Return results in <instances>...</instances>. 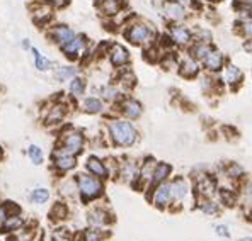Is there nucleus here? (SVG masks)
<instances>
[{
	"label": "nucleus",
	"mask_w": 252,
	"mask_h": 241,
	"mask_svg": "<svg viewBox=\"0 0 252 241\" xmlns=\"http://www.w3.org/2000/svg\"><path fill=\"white\" fill-rule=\"evenodd\" d=\"M107 134L114 146L129 148L138 141V131L128 119H111L107 122Z\"/></svg>",
	"instance_id": "obj_1"
},
{
	"label": "nucleus",
	"mask_w": 252,
	"mask_h": 241,
	"mask_svg": "<svg viewBox=\"0 0 252 241\" xmlns=\"http://www.w3.org/2000/svg\"><path fill=\"white\" fill-rule=\"evenodd\" d=\"M75 180H77V188H79V199L82 204L95 202L104 195L106 192L104 180L97 179V177L91 175L87 172L75 175Z\"/></svg>",
	"instance_id": "obj_2"
},
{
	"label": "nucleus",
	"mask_w": 252,
	"mask_h": 241,
	"mask_svg": "<svg viewBox=\"0 0 252 241\" xmlns=\"http://www.w3.org/2000/svg\"><path fill=\"white\" fill-rule=\"evenodd\" d=\"M170 185V209H179L184 206V201L191 194V184L188 182L186 177H174L169 180Z\"/></svg>",
	"instance_id": "obj_3"
},
{
	"label": "nucleus",
	"mask_w": 252,
	"mask_h": 241,
	"mask_svg": "<svg viewBox=\"0 0 252 241\" xmlns=\"http://www.w3.org/2000/svg\"><path fill=\"white\" fill-rule=\"evenodd\" d=\"M85 222L89 228L107 229L114 222V216L104 206H92L85 214Z\"/></svg>",
	"instance_id": "obj_4"
},
{
	"label": "nucleus",
	"mask_w": 252,
	"mask_h": 241,
	"mask_svg": "<svg viewBox=\"0 0 252 241\" xmlns=\"http://www.w3.org/2000/svg\"><path fill=\"white\" fill-rule=\"evenodd\" d=\"M125 36L129 43L136 44V46H145V44H150L155 38L152 27H148V26L143 24V22H135V24L128 26Z\"/></svg>",
	"instance_id": "obj_5"
},
{
	"label": "nucleus",
	"mask_w": 252,
	"mask_h": 241,
	"mask_svg": "<svg viewBox=\"0 0 252 241\" xmlns=\"http://www.w3.org/2000/svg\"><path fill=\"white\" fill-rule=\"evenodd\" d=\"M51 165L57 173H68L77 166V157L63 150L62 146H57L51 153Z\"/></svg>",
	"instance_id": "obj_6"
},
{
	"label": "nucleus",
	"mask_w": 252,
	"mask_h": 241,
	"mask_svg": "<svg viewBox=\"0 0 252 241\" xmlns=\"http://www.w3.org/2000/svg\"><path fill=\"white\" fill-rule=\"evenodd\" d=\"M58 146H62L63 150H66L68 153L79 157L85 148V136L80 131H75V129H70V131L63 133L60 136V141H58Z\"/></svg>",
	"instance_id": "obj_7"
},
{
	"label": "nucleus",
	"mask_w": 252,
	"mask_h": 241,
	"mask_svg": "<svg viewBox=\"0 0 252 241\" xmlns=\"http://www.w3.org/2000/svg\"><path fill=\"white\" fill-rule=\"evenodd\" d=\"M147 197L148 201L152 202V206L157 207L158 211H167L170 209V185H169V180L164 182V184L157 185V187L150 188L147 192Z\"/></svg>",
	"instance_id": "obj_8"
},
{
	"label": "nucleus",
	"mask_w": 252,
	"mask_h": 241,
	"mask_svg": "<svg viewBox=\"0 0 252 241\" xmlns=\"http://www.w3.org/2000/svg\"><path fill=\"white\" fill-rule=\"evenodd\" d=\"M192 188H194L196 199H213L218 192V182L213 175L205 173L194 180Z\"/></svg>",
	"instance_id": "obj_9"
},
{
	"label": "nucleus",
	"mask_w": 252,
	"mask_h": 241,
	"mask_svg": "<svg viewBox=\"0 0 252 241\" xmlns=\"http://www.w3.org/2000/svg\"><path fill=\"white\" fill-rule=\"evenodd\" d=\"M118 107H120V114L128 121L140 119V117H142V114H143L142 104L136 101V99H131V97L121 99L120 104H118Z\"/></svg>",
	"instance_id": "obj_10"
},
{
	"label": "nucleus",
	"mask_w": 252,
	"mask_h": 241,
	"mask_svg": "<svg viewBox=\"0 0 252 241\" xmlns=\"http://www.w3.org/2000/svg\"><path fill=\"white\" fill-rule=\"evenodd\" d=\"M203 66H205V70L208 73H220L221 70H223V66L227 65V58H225V54L221 53L220 50H211L208 54H206L205 58H203Z\"/></svg>",
	"instance_id": "obj_11"
},
{
	"label": "nucleus",
	"mask_w": 252,
	"mask_h": 241,
	"mask_svg": "<svg viewBox=\"0 0 252 241\" xmlns=\"http://www.w3.org/2000/svg\"><path fill=\"white\" fill-rule=\"evenodd\" d=\"M169 38L174 44H177V46H189V44L194 43V39H192V32L183 24L170 26Z\"/></svg>",
	"instance_id": "obj_12"
},
{
	"label": "nucleus",
	"mask_w": 252,
	"mask_h": 241,
	"mask_svg": "<svg viewBox=\"0 0 252 241\" xmlns=\"http://www.w3.org/2000/svg\"><path fill=\"white\" fill-rule=\"evenodd\" d=\"M170 175H172V165H169V163H165V161H157V165H155V168H154V173H152L150 185H148L147 192L150 190V188L167 182L170 179Z\"/></svg>",
	"instance_id": "obj_13"
},
{
	"label": "nucleus",
	"mask_w": 252,
	"mask_h": 241,
	"mask_svg": "<svg viewBox=\"0 0 252 241\" xmlns=\"http://www.w3.org/2000/svg\"><path fill=\"white\" fill-rule=\"evenodd\" d=\"M177 70H179V75L184 77V79H196L199 75V72H201V65L191 54H188L186 58H183L177 63Z\"/></svg>",
	"instance_id": "obj_14"
},
{
	"label": "nucleus",
	"mask_w": 252,
	"mask_h": 241,
	"mask_svg": "<svg viewBox=\"0 0 252 241\" xmlns=\"http://www.w3.org/2000/svg\"><path fill=\"white\" fill-rule=\"evenodd\" d=\"M85 172L91 173V175L97 177L101 180H107L109 179V170H107V165L104 160L97 157H89L87 161H85Z\"/></svg>",
	"instance_id": "obj_15"
},
{
	"label": "nucleus",
	"mask_w": 252,
	"mask_h": 241,
	"mask_svg": "<svg viewBox=\"0 0 252 241\" xmlns=\"http://www.w3.org/2000/svg\"><path fill=\"white\" fill-rule=\"evenodd\" d=\"M58 195H60L62 201H65V202L79 199V188H77L75 177H72V179H63L60 184H58Z\"/></svg>",
	"instance_id": "obj_16"
},
{
	"label": "nucleus",
	"mask_w": 252,
	"mask_h": 241,
	"mask_svg": "<svg viewBox=\"0 0 252 241\" xmlns=\"http://www.w3.org/2000/svg\"><path fill=\"white\" fill-rule=\"evenodd\" d=\"M138 172H140V165L131 160L120 163V166H118V175H120V179L131 185H135L136 179H138Z\"/></svg>",
	"instance_id": "obj_17"
},
{
	"label": "nucleus",
	"mask_w": 252,
	"mask_h": 241,
	"mask_svg": "<svg viewBox=\"0 0 252 241\" xmlns=\"http://www.w3.org/2000/svg\"><path fill=\"white\" fill-rule=\"evenodd\" d=\"M164 16L167 17L170 22H183L188 17V9H184L183 5L172 2V0H165L164 2Z\"/></svg>",
	"instance_id": "obj_18"
},
{
	"label": "nucleus",
	"mask_w": 252,
	"mask_h": 241,
	"mask_svg": "<svg viewBox=\"0 0 252 241\" xmlns=\"http://www.w3.org/2000/svg\"><path fill=\"white\" fill-rule=\"evenodd\" d=\"M107 53H109V61L114 68H123V66L128 65L129 53L125 46H121V44H111Z\"/></svg>",
	"instance_id": "obj_19"
},
{
	"label": "nucleus",
	"mask_w": 252,
	"mask_h": 241,
	"mask_svg": "<svg viewBox=\"0 0 252 241\" xmlns=\"http://www.w3.org/2000/svg\"><path fill=\"white\" fill-rule=\"evenodd\" d=\"M221 83L228 85V87H237V85L242 81V70L239 68L237 65H233V63H228V65L223 66V70H221Z\"/></svg>",
	"instance_id": "obj_20"
},
{
	"label": "nucleus",
	"mask_w": 252,
	"mask_h": 241,
	"mask_svg": "<svg viewBox=\"0 0 252 241\" xmlns=\"http://www.w3.org/2000/svg\"><path fill=\"white\" fill-rule=\"evenodd\" d=\"M50 221L53 222V224H63L66 219L70 217V206H68V202H65V201H58V202H55L53 206H51V209H50Z\"/></svg>",
	"instance_id": "obj_21"
},
{
	"label": "nucleus",
	"mask_w": 252,
	"mask_h": 241,
	"mask_svg": "<svg viewBox=\"0 0 252 241\" xmlns=\"http://www.w3.org/2000/svg\"><path fill=\"white\" fill-rule=\"evenodd\" d=\"M28 224V221H26V217L22 216V213H14V214H9V217H7V221L3 222L2 229H0V233L2 235H12V233H17L19 229H22L24 226Z\"/></svg>",
	"instance_id": "obj_22"
},
{
	"label": "nucleus",
	"mask_w": 252,
	"mask_h": 241,
	"mask_svg": "<svg viewBox=\"0 0 252 241\" xmlns=\"http://www.w3.org/2000/svg\"><path fill=\"white\" fill-rule=\"evenodd\" d=\"M109 238L107 229H97V228H85L80 233H77L75 241H106Z\"/></svg>",
	"instance_id": "obj_23"
},
{
	"label": "nucleus",
	"mask_w": 252,
	"mask_h": 241,
	"mask_svg": "<svg viewBox=\"0 0 252 241\" xmlns=\"http://www.w3.org/2000/svg\"><path fill=\"white\" fill-rule=\"evenodd\" d=\"M123 0H97L95 2V7L99 9V12L109 17L118 16L121 12V9H123Z\"/></svg>",
	"instance_id": "obj_24"
},
{
	"label": "nucleus",
	"mask_w": 252,
	"mask_h": 241,
	"mask_svg": "<svg viewBox=\"0 0 252 241\" xmlns=\"http://www.w3.org/2000/svg\"><path fill=\"white\" fill-rule=\"evenodd\" d=\"M239 204H240L242 213L246 214L247 217H251L252 216V182H246V184L242 185Z\"/></svg>",
	"instance_id": "obj_25"
},
{
	"label": "nucleus",
	"mask_w": 252,
	"mask_h": 241,
	"mask_svg": "<svg viewBox=\"0 0 252 241\" xmlns=\"http://www.w3.org/2000/svg\"><path fill=\"white\" fill-rule=\"evenodd\" d=\"M198 209L201 211L205 216H210V217H218L221 214V204L215 201L213 199H198Z\"/></svg>",
	"instance_id": "obj_26"
},
{
	"label": "nucleus",
	"mask_w": 252,
	"mask_h": 241,
	"mask_svg": "<svg viewBox=\"0 0 252 241\" xmlns=\"http://www.w3.org/2000/svg\"><path fill=\"white\" fill-rule=\"evenodd\" d=\"M62 50H63V53H65L66 58H70V60H75V58L85 50V38H84V36H75V38L70 41L66 46H63Z\"/></svg>",
	"instance_id": "obj_27"
},
{
	"label": "nucleus",
	"mask_w": 252,
	"mask_h": 241,
	"mask_svg": "<svg viewBox=\"0 0 252 241\" xmlns=\"http://www.w3.org/2000/svg\"><path fill=\"white\" fill-rule=\"evenodd\" d=\"M51 241H75L77 240V233L73 229H70L68 226L58 224L53 228L50 235Z\"/></svg>",
	"instance_id": "obj_28"
},
{
	"label": "nucleus",
	"mask_w": 252,
	"mask_h": 241,
	"mask_svg": "<svg viewBox=\"0 0 252 241\" xmlns=\"http://www.w3.org/2000/svg\"><path fill=\"white\" fill-rule=\"evenodd\" d=\"M51 36H53L55 41H57L62 48L66 46L70 41L75 38V34H73V31L68 27V26H57V27L51 31Z\"/></svg>",
	"instance_id": "obj_29"
},
{
	"label": "nucleus",
	"mask_w": 252,
	"mask_h": 241,
	"mask_svg": "<svg viewBox=\"0 0 252 241\" xmlns=\"http://www.w3.org/2000/svg\"><path fill=\"white\" fill-rule=\"evenodd\" d=\"M50 197H51V194L46 187H34L28 195L29 202L36 204V206H43V204H46L48 201H50Z\"/></svg>",
	"instance_id": "obj_30"
},
{
	"label": "nucleus",
	"mask_w": 252,
	"mask_h": 241,
	"mask_svg": "<svg viewBox=\"0 0 252 241\" xmlns=\"http://www.w3.org/2000/svg\"><path fill=\"white\" fill-rule=\"evenodd\" d=\"M82 110L87 114H99L104 110V102L99 97H85L82 101Z\"/></svg>",
	"instance_id": "obj_31"
},
{
	"label": "nucleus",
	"mask_w": 252,
	"mask_h": 241,
	"mask_svg": "<svg viewBox=\"0 0 252 241\" xmlns=\"http://www.w3.org/2000/svg\"><path fill=\"white\" fill-rule=\"evenodd\" d=\"M217 194L225 207H233L239 202V194L233 188H218Z\"/></svg>",
	"instance_id": "obj_32"
},
{
	"label": "nucleus",
	"mask_w": 252,
	"mask_h": 241,
	"mask_svg": "<svg viewBox=\"0 0 252 241\" xmlns=\"http://www.w3.org/2000/svg\"><path fill=\"white\" fill-rule=\"evenodd\" d=\"M211 50H213L211 43H192L191 50H189V54H191L194 60L203 61V58H205Z\"/></svg>",
	"instance_id": "obj_33"
},
{
	"label": "nucleus",
	"mask_w": 252,
	"mask_h": 241,
	"mask_svg": "<svg viewBox=\"0 0 252 241\" xmlns=\"http://www.w3.org/2000/svg\"><path fill=\"white\" fill-rule=\"evenodd\" d=\"M65 107L63 106H53L50 109V112H48V116L44 117V124L46 126H53V124H58V122L63 121V117H65Z\"/></svg>",
	"instance_id": "obj_34"
},
{
	"label": "nucleus",
	"mask_w": 252,
	"mask_h": 241,
	"mask_svg": "<svg viewBox=\"0 0 252 241\" xmlns=\"http://www.w3.org/2000/svg\"><path fill=\"white\" fill-rule=\"evenodd\" d=\"M68 92H70V95L75 99L82 97L85 92V79H82V77H73L68 83Z\"/></svg>",
	"instance_id": "obj_35"
},
{
	"label": "nucleus",
	"mask_w": 252,
	"mask_h": 241,
	"mask_svg": "<svg viewBox=\"0 0 252 241\" xmlns=\"http://www.w3.org/2000/svg\"><path fill=\"white\" fill-rule=\"evenodd\" d=\"M101 95H102V99L107 102L121 101L120 88H118L116 85H104V87L101 88Z\"/></svg>",
	"instance_id": "obj_36"
},
{
	"label": "nucleus",
	"mask_w": 252,
	"mask_h": 241,
	"mask_svg": "<svg viewBox=\"0 0 252 241\" xmlns=\"http://www.w3.org/2000/svg\"><path fill=\"white\" fill-rule=\"evenodd\" d=\"M73 77H77V70L73 66H58L55 70V79L58 81H65V80H72Z\"/></svg>",
	"instance_id": "obj_37"
},
{
	"label": "nucleus",
	"mask_w": 252,
	"mask_h": 241,
	"mask_svg": "<svg viewBox=\"0 0 252 241\" xmlns=\"http://www.w3.org/2000/svg\"><path fill=\"white\" fill-rule=\"evenodd\" d=\"M28 157H29V160L32 161V165H41L43 163V158H44V155H43V148H39L38 144H29V148H28Z\"/></svg>",
	"instance_id": "obj_38"
},
{
	"label": "nucleus",
	"mask_w": 252,
	"mask_h": 241,
	"mask_svg": "<svg viewBox=\"0 0 252 241\" xmlns=\"http://www.w3.org/2000/svg\"><path fill=\"white\" fill-rule=\"evenodd\" d=\"M225 173H227V177L232 180H240L246 175V172H244V168L239 163H228V165L225 166Z\"/></svg>",
	"instance_id": "obj_39"
},
{
	"label": "nucleus",
	"mask_w": 252,
	"mask_h": 241,
	"mask_svg": "<svg viewBox=\"0 0 252 241\" xmlns=\"http://www.w3.org/2000/svg\"><path fill=\"white\" fill-rule=\"evenodd\" d=\"M32 54H34V61H36V68L41 70V72H46V70L51 68V61L48 58H44L43 54H39L38 50L32 48Z\"/></svg>",
	"instance_id": "obj_40"
},
{
	"label": "nucleus",
	"mask_w": 252,
	"mask_h": 241,
	"mask_svg": "<svg viewBox=\"0 0 252 241\" xmlns=\"http://www.w3.org/2000/svg\"><path fill=\"white\" fill-rule=\"evenodd\" d=\"M239 32H240V36H242V38L252 39V17L239 22Z\"/></svg>",
	"instance_id": "obj_41"
},
{
	"label": "nucleus",
	"mask_w": 252,
	"mask_h": 241,
	"mask_svg": "<svg viewBox=\"0 0 252 241\" xmlns=\"http://www.w3.org/2000/svg\"><path fill=\"white\" fill-rule=\"evenodd\" d=\"M120 83L123 85V87H126V88H131L133 85L136 83V80H135V75H133L131 72H125L123 75L120 77Z\"/></svg>",
	"instance_id": "obj_42"
},
{
	"label": "nucleus",
	"mask_w": 252,
	"mask_h": 241,
	"mask_svg": "<svg viewBox=\"0 0 252 241\" xmlns=\"http://www.w3.org/2000/svg\"><path fill=\"white\" fill-rule=\"evenodd\" d=\"M215 233H217V236H220V238H225V240L230 238V229H228L227 224H217L215 226Z\"/></svg>",
	"instance_id": "obj_43"
},
{
	"label": "nucleus",
	"mask_w": 252,
	"mask_h": 241,
	"mask_svg": "<svg viewBox=\"0 0 252 241\" xmlns=\"http://www.w3.org/2000/svg\"><path fill=\"white\" fill-rule=\"evenodd\" d=\"M10 211H9V204L7 202H0V229H2L3 222L7 221V217H9Z\"/></svg>",
	"instance_id": "obj_44"
},
{
	"label": "nucleus",
	"mask_w": 252,
	"mask_h": 241,
	"mask_svg": "<svg viewBox=\"0 0 252 241\" xmlns=\"http://www.w3.org/2000/svg\"><path fill=\"white\" fill-rule=\"evenodd\" d=\"M172 2L179 3V5H183L184 9H198V3L194 2V0H172Z\"/></svg>",
	"instance_id": "obj_45"
},
{
	"label": "nucleus",
	"mask_w": 252,
	"mask_h": 241,
	"mask_svg": "<svg viewBox=\"0 0 252 241\" xmlns=\"http://www.w3.org/2000/svg\"><path fill=\"white\" fill-rule=\"evenodd\" d=\"M48 2H50L51 5H55V7H63V5H66V2H68V0H48Z\"/></svg>",
	"instance_id": "obj_46"
},
{
	"label": "nucleus",
	"mask_w": 252,
	"mask_h": 241,
	"mask_svg": "<svg viewBox=\"0 0 252 241\" xmlns=\"http://www.w3.org/2000/svg\"><path fill=\"white\" fill-rule=\"evenodd\" d=\"M244 50H246L249 54H252V39H246V41H244Z\"/></svg>",
	"instance_id": "obj_47"
},
{
	"label": "nucleus",
	"mask_w": 252,
	"mask_h": 241,
	"mask_svg": "<svg viewBox=\"0 0 252 241\" xmlns=\"http://www.w3.org/2000/svg\"><path fill=\"white\" fill-rule=\"evenodd\" d=\"M198 5H201V3H208V2H211V0H194Z\"/></svg>",
	"instance_id": "obj_48"
},
{
	"label": "nucleus",
	"mask_w": 252,
	"mask_h": 241,
	"mask_svg": "<svg viewBox=\"0 0 252 241\" xmlns=\"http://www.w3.org/2000/svg\"><path fill=\"white\" fill-rule=\"evenodd\" d=\"M239 241H252V236H246V238H240Z\"/></svg>",
	"instance_id": "obj_49"
},
{
	"label": "nucleus",
	"mask_w": 252,
	"mask_h": 241,
	"mask_svg": "<svg viewBox=\"0 0 252 241\" xmlns=\"http://www.w3.org/2000/svg\"><path fill=\"white\" fill-rule=\"evenodd\" d=\"M251 219H252V216H251Z\"/></svg>",
	"instance_id": "obj_50"
},
{
	"label": "nucleus",
	"mask_w": 252,
	"mask_h": 241,
	"mask_svg": "<svg viewBox=\"0 0 252 241\" xmlns=\"http://www.w3.org/2000/svg\"><path fill=\"white\" fill-rule=\"evenodd\" d=\"M215 2H217V0H215Z\"/></svg>",
	"instance_id": "obj_51"
}]
</instances>
